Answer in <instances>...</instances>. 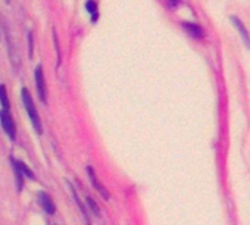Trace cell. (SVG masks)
Instances as JSON below:
<instances>
[{
  "label": "cell",
  "instance_id": "52a82bcc",
  "mask_svg": "<svg viewBox=\"0 0 250 225\" xmlns=\"http://www.w3.org/2000/svg\"><path fill=\"white\" fill-rule=\"evenodd\" d=\"M231 21H232V22L235 24V27H237V28L240 30V34H241V37L244 39V41H246V44H247V46H250V40H249V36H247V31H246V28H244V25H243V24L240 22V20H238V18H235V17H232V18H231Z\"/></svg>",
  "mask_w": 250,
  "mask_h": 225
},
{
  "label": "cell",
  "instance_id": "8992f818",
  "mask_svg": "<svg viewBox=\"0 0 250 225\" xmlns=\"http://www.w3.org/2000/svg\"><path fill=\"white\" fill-rule=\"evenodd\" d=\"M183 28L191 36V37H194V39H202L205 34H203V30L199 27V25H196V24H191V22H183Z\"/></svg>",
  "mask_w": 250,
  "mask_h": 225
},
{
  "label": "cell",
  "instance_id": "277c9868",
  "mask_svg": "<svg viewBox=\"0 0 250 225\" xmlns=\"http://www.w3.org/2000/svg\"><path fill=\"white\" fill-rule=\"evenodd\" d=\"M87 172H88V177H90V181H91V184H93V187L103 196V199H109V191L103 187V184L99 181V178L96 177V172H94V169L91 168V166H88L87 168Z\"/></svg>",
  "mask_w": 250,
  "mask_h": 225
},
{
  "label": "cell",
  "instance_id": "3957f363",
  "mask_svg": "<svg viewBox=\"0 0 250 225\" xmlns=\"http://www.w3.org/2000/svg\"><path fill=\"white\" fill-rule=\"evenodd\" d=\"M0 123H2V127H3V130L6 131V134L14 140L15 139V136H17V133H15V125H14V121H12V118H11V115H9V112L8 110H0Z\"/></svg>",
  "mask_w": 250,
  "mask_h": 225
},
{
  "label": "cell",
  "instance_id": "8fae6325",
  "mask_svg": "<svg viewBox=\"0 0 250 225\" xmlns=\"http://www.w3.org/2000/svg\"><path fill=\"white\" fill-rule=\"evenodd\" d=\"M12 166H14L15 175H17V180H18V188L21 190V188H22V174H21V171L18 169V166L15 165V162H14V161H12Z\"/></svg>",
  "mask_w": 250,
  "mask_h": 225
},
{
  "label": "cell",
  "instance_id": "4fadbf2b",
  "mask_svg": "<svg viewBox=\"0 0 250 225\" xmlns=\"http://www.w3.org/2000/svg\"><path fill=\"white\" fill-rule=\"evenodd\" d=\"M28 46H30V58L33 56V47H34V41H33V34L28 33Z\"/></svg>",
  "mask_w": 250,
  "mask_h": 225
},
{
  "label": "cell",
  "instance_id": "5bb4252c",
  "mask_svg": "<svg viewBox=\"0 0 250 225\" xmlns=\"http://www.w3.org/2000/svg\"><path fill=\"white\" fill-rule=\"evenodd\" d=\"M178 2H180V0H168V3H169V6H171V8H175Z\"/></svg>",
  "mask_w": 250,
  "mask_h": 225
},
{
  "label": "cell",
  "instance_id": "5b68a950",
  "mask_svg": "<svg viewBox=\"0 0 250 225\" xmlns=\"http://www.w3.org/2000/svg\"><path fill=\"white\" fill-rule=\"evenodd\" d=\"M39 199H40V203H42L43 209H44L47 213L53 215V213L56 212V206H55V203L52 202V199L49 197V194H46L44 191H42V193L39 194Z\"/></svg>",
  "mask_w": 250,
  "mask_h": 225
},
{
  "label": "cell",
  "instance_id": "9c48e42d",
  "mask_svg": "<svg viewBox=\"0 0 250 225\" xmlns=\"http://www.w3.org/2000/svg\"><path fill=\"white\" fill-rule=\"evenodd\" d=\"M0 100H2V104H3V110H8V109H9V100H8V96H6V90H5V87H3V85L0 87Z\"/></svg>",
  "mask_w": 250,
  "mask_h": 225
},
{
  "label": "cell",
  "instance_id": "7c38bea8",
  "mask_svg": "<svg viewBox=\"0 0 250 225\" xmlns=\"http://www.w3.org/2000/svg\"><path fill=\"white\" fill-rule=\"evenodd\" d=\"M87 203H88V206L91 207V210H93L96 215H99V206H97V203H94V200H93L91 197H87Z\"/></svg>",
  "mask_w": 250,
  "mask_h": 225
},
{
  "label": "cell",
  "instance_id": "7a4b0ae2",
  "mask_svg": "<svg viewBox=\"0 0 250 225\" xmlns=\"http://www.w3.org/2000/svg\"><path fill=\"white\" fill-rule=\"evenodd\" d=\"M36 87H37V91H39V97L43 103L47 102V97H46V81H44V75H43V68L42 65H39L36 68Z\"/></svg>",
  "mask_w": 250,
  "mask_h": 225
},
{
  "label": "cell",
  "instance_id": "ba28073f",
  "mask_svg": "<svg viewBox=\"0 0 250 225\" xmlns=\"http://www.w3.org/2000/svg\"><path fill=\"white\" fill-rule=\"evenodd\" d=\"M14 162H15V165L18 166V169L21 171V174H22V177H28L30 180H33L34 178V174H33V171L27 166V165H24L22 162H20V161H17V159H12Z\"/></svg>",
  "mask_w": 250,
  "mask_h": 225
},
{
  "label": "cell",
  "instance_id": "30bf717a",
  "mask_svg": "<svg viewBox=\"0 0 250 225\" xmlns=\"http://www.w3.org/2000/svg\"><path fill=\"white\" fill-rule=\"evenodd\" d=\"M85 9H87V12L88 14H91L93 15V20H96L97 18V5L94 3V2H91V0H88V2L85 3Z\"/></svg>",
  "mask_w": 250,
  "mask_h": 225
},
{
  "label": "cell",
  "instance_id": "6da1fadb",
  "mask_svg": "<svg viewBox=\"0 0 250 225\" xmlns=\"http://www.w3.org/2000/svg\"><path fill=\"white\" fill-rule=\"evenodd\" d=\"M22 102H24V106L30 115V120L36 128L37 133H42V121H40V117H39V112L34 106V102H33V97L30 94V91L27 88H22Z\"/></svg>",
  "mask_w": 250,
  "mask_h": 225
}]
</instances>
